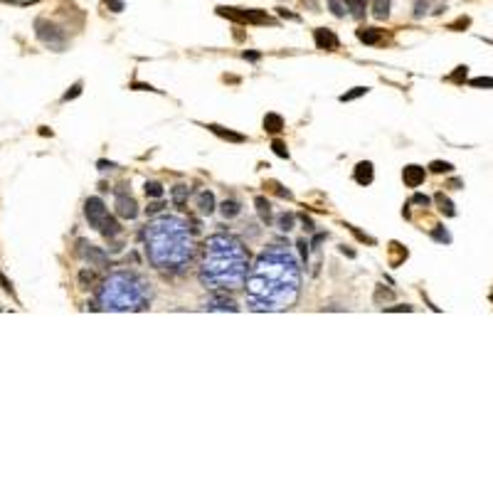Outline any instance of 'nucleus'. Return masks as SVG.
Listing matches in <instances>:
<instances>
[{"instance_id":"f3484780","label":"nucleus","mask_w":493,"mask_h":493,"mask_svg":"<svg viewBox=\"0 0 493 493\" xmlns=\"http://www.w3.org/2000/svg\"><path fill=\"white\" fill-rule=\"evenodd\" d=\"M198 207H200L203 215H212V212H215V195L207 193V190L200 193V195H198Z\"/></svg>"},{"instance_id":"412c9836","label":"nucleus","mask_w":493,"mask_h":493,"mask_svg":"<svg viewBox=\"0 0 493 493\" xmlns=\"http://www.w3.org/2000/svg\"><path fill=\"white\" fill-rule=\"evenodd\" d=\"M239 212H242V207H239L237 200H225V203H222V217H225V220H232V217H237Z\"/></svg>"},{"instance_id":"9b49d317","label":"nucleus","mask_w":493,"mask_h":493,"mask_svg":"<svg viewBox=\"0 0 493 493\" xmlns=\"http://www.w3.org/2000/svg\"><path fill=\"white\" fill-rule=\"evenodd\" d=\"M402 180L407 188H419L424 183V168L422 166H407L402 171Z\"/></svg>"},{"instance_id":"de8ad7c7","label":"nucleus","mask_w":493,"mask_h":493,"mask_svg":"<svg viewBox=\"0 0 493 493\" xmlns=\"http://www.w3.org/2000/svg\"><path fill=\"white\" fill-rule=\"evenodd\" d=\"M387 311H412V306H395V308H387Z\"/></svg>"},{"instance_id":"c03bdc74","label":"nucleus","mask_w":493,"mask_h":493,"mask_svg":"<svg viewBox=\"0 0 493 493\" xmlns=\"http://www.w3.org/2000/svg\"><path fill=\"white\" fill-rule=\"evenodd\" d=\"M301 220H303V225H306V230L311 232V230H313V222H311V220H308L306 215H301Z\"/></svg>"},{"instance_id":"4be33fe9","label":"nucleus","mask_w":493,"mask_h":493,"mask_svg":"<svg viewBox=\"0 0 493 493\" xmlns=\"http://www.w3.org/2000/svg\"><path fill=\"white\" fill-rule=\"evenodd\" d=\"M254 205H257V210H259L261 220L269 225V222H271V205H269V200H266V198H257Z\"/></svg>"},{"instance_id":"f03ea898","label":"nucleus","mask_w":493,"mask_h":493,"mask_svg":"<svg viewBox=\"0 0 493 493\" xmlns=\"http://www.w3.org/2000/svg\"><path fill=\"white\" fill-rule=\"evenodd\" d=\"M249 274V252L234 234L207 237L200 261V281L210 291H234L244 286Z\"/></svg>"},{"instance_id":"7c9ffc66","label":"nucleus","mask_w":493,"mask_h":493,"mask_svg":"<svg viewBox=\"0 0 493 493\" xmlns=\"http://www.w3.org/2000/svg\"><path fill=\"white\" fill-rule=\"evenodd\" d=\"M471 87H488V89H493V79H491V77H476V79H471Z\"/></svg>"},{"instance_id":"6e6552de","label":"nucleus","mask_w":493,"mask_h":493,"mask_svg":"<svg viewBox=\"0 0 493 493\" xmlns=\"http://www.w3.org/2000/svg\"><path fill=\"white\" fill-rule=\"evenodd\" d=\"M116 215L118 217H123V220H133V217L138 215V205H136V200H133L128 193H123V190H118L116 193Z\"/></svg>"},{"instance_id":"2f4dec72","label":"nucleus","mask_w":493,"mask_h":493,"mask_svg":"<svg viewBox=\"0 0 493 493\" xmlns=\"http://www.w3.org/2000/svg\"><path fill=\"white\" fill-rule=\"evenodd\" d=\"M466 69H468V67H456V72L449 77V82H456V84H459V82H464V79H466Z\"/></svg>"},{"instance_id":"f257e3e1","label":"nucleus","mask_w":493,"mask_h":493,"mask_svg":"<svg viewBox=\"0 0 493 493\" xmlns=\"http://www.w3.org/2000/svg\"><path fill=\"white\" fill-rule=\"evenodd\" d=\"M301 296V266L286 244H269L247 274V306L252 311H286Z\"/></svg>"},{"instance_id":"37998d69","label":"nucleus","mask_w":493,"mask_h":493,"mask_svg":"<svg viewBox=\"0 0 493 493\" xmlns=\"http://www.w3.org/2000/svg\"><path fill=\"white\" fill-rule=\"evenodd\" d=\"M0 284H3V289H5V291H13V284H10V281L3 276V274H0Z\"/></svg>"},{"instance_id":"c9c22d12","label":"nucleus","mask_w":493,"mask_h":493,"mask_svg":"<svg viewBox=\"0 0 493 493\" xmlns=\"http://www.w3.org/2000/svg\"><path fill=\"white\" fill-rule=\"evenodd\" d=\"M434 239H439V242H451V237H449V232L446 230H434Z\"/></svg>"},{"instance_id":"a18cd8bd","label":"nucleus","mask_w":493,"mask_h":493,"mask_svg":"<svg viewBox=\"0 0 493 493\" xmlns=\"http://www.w3.org/2000/svg\"><path fill=\"white\" fill-rule=\"evenodd\" d=\"M99 168L106 171V168H116V166H114V163H106V160H99Z\"/></svg>"},{"instance_id":"e433bc0d","label":"nucleus","mask_w":493,"mask_h":493,"mask_svg":"<svg viewBox=\"0 0 493 493\" xmlns=\"http://www.w3.org/2000/svg\"><path fill=\"white\" fill-rule=\"evenodd\" d=\"M298 249H301V257H303V261L308 259V242L306 239H298V244H296Z\"/></svg>"},{"instance_id":"58836bf2","label":"nucleus","mask_w":493,"mask_h":493,"mask_svg":"<svg viewBox=\"0 0 493 493\" xmlns=\"http://www.w3.org/2000/svg\"><path fill=\"white\" fill-rule=\"evenodd\" d=\"M471 25V20L468 18H461V20H456L454 25H451V30H459V28H468Z\"/></svg>"},{"instance_id":"393cba45","label":"nucleus","mask_w":493,"mask_h":493,"mask_svg":"<svg viewBox=\"0 0 493 493\" xmlns=\"http://www.w3.org/2000/svg\"><path fill=\"white\" fill-rule=\"evenodd\" d=\"M451 168H454V166H451V163H446V160H434V163L429 166V171H432V173H451Z\"/></svg>"},{"instance_id":"a19ab883","label":"nucleus","mask_w":493,"mask_h":493,"mask_svg":"<svg viewBox=\"0 0 493 493\" xmlns=\"http://www.w3.org/2000/svg\"><path fill=\"white\" fill-rule=\"evenodd\" d=\"M259 57H261L259 52H244V59H249V62H257Z\"/></svg>"},{"instance_id":"4468645a","label":"nucleus","mask_w":493,"mask_h":493,"mask_svg":"<svg viewBox=\"0 0 493 493\" xmlns=\"http://www.w3.org/2000/svg\"><path fill=\"white\" fill-rule=\"evenodd\" d=\"M215 136H220V138H225V141H232V143H244L247 141V136H242V133H234L230 128H222V126H217V123H210L207 126Z\"/></svg>"},{"instance_id":"f8f14e48","label":"nucleus","mask_w":493,"mask_h":493,"mask_svg":"<svg viewBox=\"0 0 493 493\" xmlns=\"http://www.w3.org/2000/svg\"><path fill=\"white\" fill-rule=\"evenodd\" d=\"M79 254L91 264H106V254L101 249H96L94 244H87V242H79Z\"/></svg>"},{"instance_id":"dca6fc26","label":"nucleus","mask_w":493,"mask_h":493,"mask_svg":"<svg viewBox=\"0 0 493 493\" xmlns=\"http://www.w3.org/2000/svg\"><path fill=\"white\" fill-rule=\"evenodd\" d=\"M358 40L365 45H377V42H382V32L375 28H363L358 30Z\"/></svg>"},{"instance_id":"a211bd4d","label":"nucleus","mask_w":493,"mask_h":493,"mask_svg":"<svg viewBox=\"0 0 493 493\" xmlns=\"http://www.w3.org/2000/svg\"><path fill=\"white\" fill-rule=\"evenodd\" d=\"M101 234H104L106 239H114V237L121 234V227H118V222L114 220V217H109V215H106V220H104V225H101Z\"/></svg>"},{"instance_id":"423d86ee","label":"nucleus","mask_w":493,"mask_h":493,"mask_svg":"<svg viewBox=\"0 0 493 493\" xmlns=\"http://www.w3.org/2000/svg\"><path fill=\"white\" fill-rule=\"evenodd\" d=\"M35 35H37L40 42H45V45L55 47L57 52H62V47H64V32H62L57 25H52V23H47V20L40 18V20L35 23Z\"/></svg>"},{"instance_id":"09e8293b","label":"nucleus","mask_w":493,"mask_h":493,"mask_svg":"<svg viewBox=\"0 0 493 493\" xmlns=\"http://www.w3.org/2000/svg\"><path fill=\"white\" fill-rule=\"evenodd\" d=\"M449 185H451V188H456V190H459V188H461V185H464V183H461V180H451V183H449Z\"/></svg>"},{"instance_id":"aec40b11","label":"nucleus","mask_w":493,"mask_h":493,"mask_svg":"<svg viewBox=\"0 0 493 493\" xmlns=\"http://www.w3.org/2000/svg\"><path fill=\"white\" fill-rule=\"evenodd\" d=\"M373 15L377 20H385L390 15V0H373Z\"/></svg>"},{"instance_id":"4c0bfd02","label":"nucleus","mask_w":493,"mask_h":493,"mask_svg":"<svg viewBox=\"0 0 493 493\" xmlns=\"http://www.w3.org/2000/svg\"><path fill=\"white\" fill-rule=\"evenodd\" d=\"M412 203H414V205H424V207H427V205H429V198H427V195H414V198H412Z\"/></svg>"},{"instance_id":"39448f33","label":"nucleus","mask_w":493,"mask_h":493,"mask_svg":"<svg viewBox=\"0 0 493 493\" xmlns=\"http://www.w3.org/2000/svg\"><path fill=\"white\" fill-rule=\"evenodd\" d=\"M217 13L222 18L234 20V23H242V25H274V20L266 13H261V10H239V8H225V5H220Z\"/></svg>"},{"instance_id":"c756f323","label":"nucleus","mask_w":493,"mask_h":493,"mask_svg":"<svg viewBox=\"0 0 493 493\" xmlns=\"http://www.w3.org/2000/svg\"><path fill=\"white\" fill-rule=\"evenodd\" d=\"M79 94H82V82H77V84H72V89H69V91H67V94H64L62 99H64V101H72V99H77Z\"/></svg>"},{"instance_id":"9d476101","label":"nucleus","mask_w":493,"mask_h":493,"mask_svg":"<svg viewBox=\"0 0 493 493\" xmlns=\"http://www.w3.org/2000/svg\"><path fill=\"white\" fill-rule=\"evenodd\" d=\"M205 308H207V311H239V306L234 303L232 298L222 296L220 291H215V296H210V298L205 301Z\"/></svg>"},{"instance_id":"ea45409f","label":"nucleus","mask_w":493,"mask_h":493,"mask_svg":"<svg viewBox=\"0 0 493 493\" xmlns=\"http://www.w3.org/2000/svg\"><path fill=\"white\" fill-rule=\"evenodd\" d=\"M91 279H94V276H91V271H87V269L79 274V281H82V284H91Z\"/></svg>"},{"instance_id":"a878e982","label":"nucleus","mask_w":493,"mask_h":493,"mask_svg":"<svg viewBox=\"0 0 493 493\" xmlns=\"http://www.w3.org/2000/svg\"><path fill=\"white\" fill-rule=\"evenodd\" d=\"M271 150H274L279 158H289V148H286L284 141H279V138H276V141H271Z\"/></svg>"},{"instance_id":"7ed1b4c3","label":"nucleus","mask_w":493,"mask_h":493,"mask_svg":"<svg viewBox=\"0 0 493 493\" xmlns=\"http://www.w3.org/2000/svg\"><path fill=\"white\" fill-rule=\"evenodd\" d=\"M148 261L160 271H180L195 259L198 247L188 222L175 215H160L143 230Z\"/></svg>"},{"instance_id":"bb28decb","label":"nucleus","mask_w":493,"mask_h":493,"mask_svg":"<svg viewBox=\"0 0 493 493\" xmlns=\"http://www.w3.org/2000/svg\"><path fill=\"white\" fill-rule=\"evenodd\" d=\"M279 230H284V232H291L293 230V215H279Z\"/></svg>"},{"instance_id":"5701e85b","label":"nucleus","mask_w":493,"mask_h":493,"mask_svg":"<svg viewBox=\"0 0 493 493\" xmlns=\"http://www.w3.org/2000/svg\"><path fill=\"white\" fill-rule=\"evenodd\" d=\"M188 195H190V190H188L185 185H175L173 188V205L175 207H183L185 200H188Z\"/></svg>"},{"instance_id":"20e7f679","label":"nucleus","mask_w":493,"mask_h":493,"mask_svg":"<svg viewBox=\"0 0 493 493\" xmlns=\"http://www.w3.org/2000/svg\"><path fill=\"white\" fill-rule=\"evenodd\" d=\"M150 303V284L136 271H114L99 289L101 311H145Z\"/></svg>"},{"instance_id":"0eeeda50","label":"nucleus","mask_w":493,"mask_h":493,"mask_svg":"<svg viewBox=\"0 0 493 493\" xmlns=\"http://www.w3.org/2000/svg\"><path fill=\"white\" fill-rule=\"evenodd\" d=\"M84 215H87V222L94 230H101V225H104L109 212H106V205H104L101 198H89L84 203Z\"/></svg>"},{"instance_id":"2eb2a0df","label":"nucleus","mask_w":493,"mask_h":493,"mask_svg":"<svg viewBox=\"0 0 493 493\" xmlns=\"http://www.w3.org/2000/svg\"><path fill=\"white\" fill-rule=\"evenodd\" d=\"M264 131L266 133H281L284 131V118L279 114H266L264 116Z\"/></svg>"},{"instance_id":"b1692460","label":"nucleus","mask_w":493,"mask_h":493,"mask_svg":"<svg viewBox=\"0 0 493 493\" xmlns=\"http://www.w3.org/2000/svg\"><path fill=\"white\" fill-rule=\"evenodd\" d=\"M145 195L148 198H163V185L160 183H145Z\"/></svg>"},{"instance_id":"473e14b6","label":"nucleus","mask_w":493,"mask_h":493,"mask_svg":"<svg viewBox=\"0 0 493 493\" xmlns=\"http://www.w3.org/2000/svg\"><path fill=\"white\" fill-rule=\"evenodd\" d=\"M328 3H331V8H333V13H336L338 18L346 15V5H341V0H328Z\"/></svg>"},{"instance_id":"79ce46f5","label":"nucleus","mask_w":493,"mask_h":493,"mask_svg":"<svg viewBox=\"0 0 493 493\" xmlns=\"http://www.w3.org/2000/svg\"><path fill=\"white\" fill-rule=\"evenodd\" d=\"M160 210H163V205H160V203H153L150 207H148V212H150V215H155V212H160Z\"/></svg>"},{"instance_id":"ddd939ff","label":"nucleus","mask_w":493,"mask_h":493,"mask_svg":"<svg viewBox=\"0 0 493 493\" xmlns=\"http://www.w3.org/2000/svg\"><path fill=\"white\" fill-rule=\"evenodd\" d=\"M373 178H375V171H373V163H370V160H363V163H358V166H355V183H360V185H370V183H373Z\"/></svg>"},{"instance_id":"1a4fd4ad","label":"nucleus","mask_w":493,"mask_h":493,"mask_svg":"<svg viewBox=\"0 0 493 493\" xmlns=\"http://www.w3.org/2000/svg\"><path fill=\"white\" fill-rule=\"evenodd\" d=\"M313 40H316V47L318 50H325V52H333V50H338V37H336V32L333 30H325V28H318L313 32Z\"/></svg>"},{"instance_id":"c85d7f7f","label":"nucleus","mask_w":493,"mask_h":493,"mask_svg":"<svg viewBox=\"0 0 493 493\" xmlns=\"http://www.w3.org/2000/svg\"><path fill=\"white\" fill-rule=\"evenodd\" d=\"M392 291L390 289H382V286H377V291H375V303H382V301H392Z\"/></svg>"},{"instance_id":"f704fd0d","label":"nucleus","mask_w":493,"mask_h":493,"mask_svg":"<svg viewBox=\"0 0 493 493\" xmlns=\"http://www.w3.org/2000/svg\"><path fill=\"white\" fill-rule=\"evenodd\" d=\"M106 8H111L114 13H121L123 10V0H106Z\"/></svg>"},{"instance_id":"72a5a7b5","label":"nucleus","mask_w":493,"mask_h":493,"mask_svg":"<svg viewBox=\"0 0 493 493\" xmlns=\"http://www.w3.org/2000/svg\"><path fill=\"white\" fill-rule=\"evenodd\" d=\"M346 227H348L350 232L355 234V237H358V239H360V242H368V244H375V239H373V237H368V234H363V232H358V230H355V227H350V225H346Z\"/></svg>"},{"instance_id":"cd10ccee","label":"nucleus","mask_w":493,"mask_h":493,"mask_svg":"<svg viewBox=\"0 0 493 493\" xmlns=\"http://www.w3.org/2000/svg\"><path fill=\"white\" fill-rule=\"evenodd\" d=\"M363 94H368V87H355L353 91L343 94V96H341V101H353V99H358V96H363Z\"/></svg>"},{"instance_id":"49530a36","label":"nucleus","mask_w":493,"mask_h":493,"mask_svg":"<svg viewBox=\"0 0 493 493\" xmlns=\"http://www.w3.org/2000/svg\"><path fill=\"white\" fill-rule=\"evenodd\" d=\"M133 89H141V91H155V89L148 87V84H133Z\"/></svg>"},{"instance_id":"6ab92c4d","label":"nucleus","mask_w":493,"mask_h":493,"mask_svg":"<svg viewBox=\"0 0 493 493\" xmlns=\"http://www.w3.org/2000/svg\"><path fill=\"white\" fill-rule=\"evenodd\" d=\"M434 200H436V205H439V210L446 215V217H454L456 215V210H454V205H451V200L444 195V193H436L434 195Z\"/></svg>"}]
</instances>
